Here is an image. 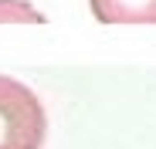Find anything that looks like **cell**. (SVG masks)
Listing matches in <instances>:
<instances>
[{
  "label": "cell",
  "instance_id": "cell-2",
  "mask_svg": "<svg viewBox=\"0 0 156 149\" xmlns=\"http://www.w3.org/2000/svg\"><path fill=\"white\" fill-rule=\"evenodd\" d=\"M98 24H156V0H88Z\"/></svg>",
  "mask_w": 156,
  "mask_h": 149
},
{
  "label": "cell",
  "instance_id": "cell-1",
  "mask_svg": "<svg viewBox=\"0 0 156 149\" xmlns=\"http://www.w3.org/2000/svg\"><path fill=\"white\" fill-rule=\"evenodd\" d=\"M48 115L41 98L17 78L0 74V149H41Z\"/></svg>",
  "mask_w": 156,
  "mask_h": 149
},
{
  "label": "cell",
  "instance_id": "cell-3",
  "mask_svg": "<svg viewBox=\"0 0 156 149\" xmlns=\"http://www.w3.org/2000/svg\"><path fill=\"white\" fill-rule=\"evenodd\" d=\"M0 20H24V24H44L48 17L34 10L24 0H0Z\"/></svg>",
  "mask_w": 156,
  "mask_h": 149
}]
</instances>
